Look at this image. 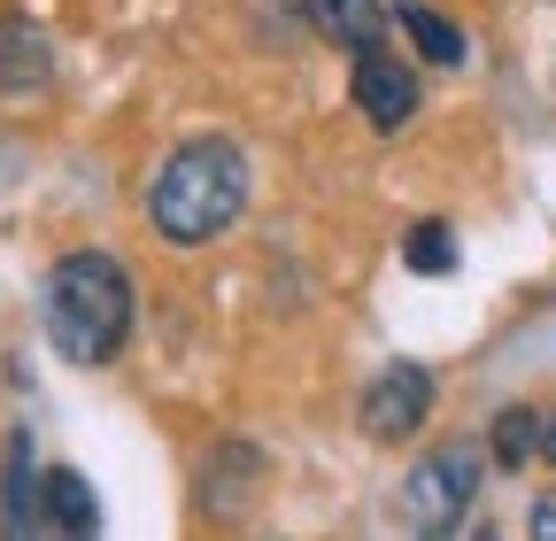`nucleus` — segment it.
<instances>
[{
    "instance_id": "1",
    "label": "nucleus",
    "mask_w": 556,
    "mask_h": 541,
    "mask_svg": "<svg viewBox=\"0 0 556 541\" xmlns=\"http://www.w3.org/2000/svg\"><path fill=\"white\" fill-rule=\"evenodd\" d=\"M39 325H47V349L78 372H101L131 349V325H139V287L131 270L109 248H70L47 287H39Z\"/></svg>"
},
{
    "instance_id": "2",
    "label": "nucleus",
    "mask_w": 556,
    "mask_h": 541,
    "mask_svg": "<svg viewBox=\"0 0 556 541\" xmlns=\"http://www.w3.org/2000/svg\"><path fill=\"white\" fill-rule=\"evenodd\" d=\"M255 201V171H248V148L240 140H186L155 163L148 178V232L170 240V248H201L248 217Z\"/></svg>"
},
{
    "instance_id": "3",
    "label": "nucleus",
    "mask_w": 556,
    "mask_h": 541,
    "mask_svg": "<svg viewBox=\"0 0 556 541\" xmlns=\"http://www.w3.org/2000/svg\"><path fill=\"white\" fill-rule=\"evenodd\" d=\"M479 471H486V449H479V441H441V449H426V456L409 464L402 511H409L417 541H464V533H471Z\"/></svg>"
},
{
    "instance_id": "4",
    "label": "nucleus",
    "mask_w": 556,
    "mask_h": 541,
    "mask_svg": "<svg viewBox=\"0 0 556 541\" xmlns=\"http://www.w3.org/2000/svg\"><path fill=\"white\" fill-rule=\"evenodd\" d=\"M263 480H270V456H263L248 433H225V441H208L201 464H193V511H201L208 526H240V518L255 511Z\"/></svg>"
},
{
    "instance_id": "5",
    "label": "nucleus",
    "mask_w": 556,
    "mask_h": 541,
    "mask_svg": "<svg viewBox=\"0 0 556 541\" xmlns=\"http://www.w3.org/2000/svg\"><path fill=\"white\" fill-rule=\"evenodd\" d=\"M433 402H441V379H433L426 364L394 356V364L371 372V387H364V402H356V418H364V433H371L379 449H402V441L426 433Z\"/></svg>"
},
{
    "instance_id": "6",
    "label": "nucleus",
    "mask_w": 556,
    "mask_h": 541,
    "mask_svg": "<svg viewBox=\"0 0 556 541\" xmlns=\"http://www.w3.org/2000/svg\"><path fill=\"white\" fill-rule=\"evenodd\" d=\"M348 101H356V116L379 131V140H394V131L417 124V109H426V86H417V62L402 54H356L348 62Z\"/></svg>"
},
{
    "instance_id": "7",
    "label": "nucleus",
    "mask_w": 556,
    "mask_h": 541,
    "mask_svg": "<svg viewBox=\"0 0 556 541\" xmlns=\"http://www.w3.org/2000/svg\"><path fill=\"white\" fill-rule=\"evenodd\" d=\"M47 464L31 456V433L16 426L0 449V541H47V503H39Z\"/></svg>"
},
{
    "instance_id": "8",
    "label": "nucleus",
    "mask_w": 556,
    "mask_h": 541,
    "mask_svg": "<svg viewBox=\"0 0 556 541\" xmlns=\"http://www.w3.org/2000/svg\"><path fill=\"white\" fill-rule=\"evenodd\" d=\"M54 86V39L31 16H0V101H31Z\"/></svg>"
},
{
    "instance_id": "9",
    "label": "nucleus",
    "mask_w": 556,
    "mask_h": 541,
    "mask_svg": "<svg viewBox=\"0 0 556 541\" xmlns=\"http://www.w3.org/2000/svg\"><path fill=\"white\" fill-rule=\"evenodd\" d=\"M294 9H302V24H309L317 39H332L340 54H379L387 32H394L387 0H294Z\"/></svg>"
},
{
    "instance_id": "10",
    "label": "nucleus",
    "mask_w": 556,
    "mask_h": 541,
    "mask_svg": "<svg viewBox=\"0 0 556 541\" xmlns=\"http://www.w3.org/2000/svg\"><path fill=\"white\" fill-rule=\"evenodd\" d=\"M39 503H47V541H101V495L78 464H47Z\"/></svg>"
},
{
    "instance_id": "11",
    "label": "nucleus",
    "mask_w": 556,
    "mask_h": 541,
    "mask_svg": "<svg viewBox=\"0 0 556 541\" xmlns=\"http://www.w3.org/2000/svg\"><path fill=\"white\" fill-rule=\"evenodd\" d=\"M387 16H394V32H409V47L426 54V62H441V71H464V32L448 24V16H433L426 0H387Z\"/></svg>"
},
{
    "instance_id": "12",
    "label": "nucleus",
    "mask_w": 556,
    "mask_h": 541,
    "mask_svg": "<svg viewBox=\"0 0 556 541\" xmlns=\"http://www.w3.org/2000/svg\"><path fill=\"white\" fill-rule=\"evenodd\" d=\"M486 456H495L503 471H526L541 456V411L533 402H503V411L486 418Z\"/></svg>"
},
{
    "instance_id": "13",
    "label": "nucleus",
    "mask_w": 556,
    "mask_h": 541,
    "mask_svg": "<svg viewBox=\"0 0 556 541\" xmlns=\"http://www.w3.org/2000/svg\"><path fill=\"white\" fill-rule=\"evenodd\" d=\"M402 263L417 270V279H448V270H456V225H441V217L409 225L402 232Z\"/></svg>"
},
{
    "instance_id": "14",
    "label": "nucleus",
    "mask_w": 556,
    "mask_h": 541,
    "mask_svg": "<svg viewBox=\"0 0 556 541\" xmlns=\"http://www.w3.org/2000/svg\"><path fill=\"white\" fill-rule=\"evenodd\" d=\"M526 541H556V488H541L526 503Z\"/></svg>"
},
{
    "instance_id": "15",
    "label": "nucleus",
    "mask_w": 556,
    "mask_h": 541,
    "mask_svg": "<svg viewBox=\"0 0 556 541\" xmlns=\"http://www.w3.org/2000/svg\"><path fill=\"white\" fill-rule=\"evenodd\" d=\"M541 464H556V402L541 411Z\"/></svg>"
},
{
    "instance_id": "16",
    "label": "nucleus",
    "mask_w": 556,
    "mask_h": 541,
    "mask_svg": "<svg viewBox=\"0 0 556 541\" xmlns=\"http://www.w3.org/2000/svg\"><path fill=\"white\" fill-rule=\"evenodd\" d=\"M464 541H503V533H495V526H486V518H479V526H471V533H464Z\"/></svg>"
}]
</instances>
